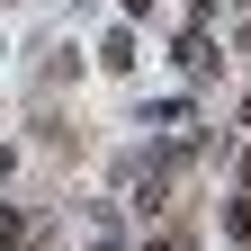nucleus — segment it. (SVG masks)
I'll use <instances>...</instances> for the list:
<instances>
[{
    "label": "nucleus",
    "mask_w": 251,
    "mask_h": 251,
    "mask_svg": "<svg viewBox=\"0 0 251 251\" xmlns=\"http://www.w3.org/2000/svg\"><path fill=\"white\" fill-rule=\"evenodd\" d=\"M0 251H27V225H18L9 206H0Z\"/></svg>",
    "instance_id": "1"
}]
</instances>
